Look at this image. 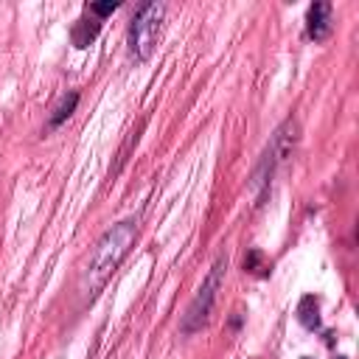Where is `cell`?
I'll return each mask as SVG.
<instances>
[{
    "label": "cell",
    "mask_w": 359,
    "mask_h": 359,
    "mask_svg": "<svg viewBox=\"0 0 359 359\" xmlns=\"http://www.w3.org/2000/svg\"><path fill=\"white\" fill-rule=\"evenodd\" d=\"M135 238H137L135 219H123V222L112 224L109 230H104V236L93 244L90 255L79 272V294L84 300H95V294L107 286V280L115 275V269L129 255Z\"/></svg>",
    "instance_id": "1"
},
{
    "label": "cell",
    "mask_w": 359,
    "mask_h": 359,
    "mask_svg": "<svg viewBox=\"0 0 359 359\" xmlns=\"http://www.w3.org/2000/svg\"><path fill=\"white\" fill-rule=\"evenodd\" d=\"M163 20H165V3H143L132 22H129V50L135 59L146 62L157 42H160V34H163Z\"/></svg>",
    "instance_id": "2"
},
{
    "label": "cell",
    "mask_w": 359,
    "mask_h": 359,
    "mask_svg": "<svg viewBox=\"0 0 359 359\" xmlns=\"http://www.w3.org/2000/svg\"><path fill=\"white\" fill-rule=\"evenodd\" d=\"M224 269H227V258H219V261L210 266L205 283L199 286L196 297L191 300V306H188V311H185V317H182V325H180L182 334H194V331H199L202 325H208L210 311H213V303H216V294H219V286H222V278H224Z\"/></svg>",
    "instance_id": "3"
},
{
    "label": "cell",
    "mask_w": 359,
    "mask_h": 359,
    "mask_svg": "<svg viewBox=\"0 0 359 359\" xmlns=\"http://www.w3.org/2000/svg\"><path fill=\"white\" fill-rule=\"evenodd\" d=\"M306 31H309V36H311L314 42L328 39V34H331V3L320 0V3H311V6H309Z\"/></svg>",
    "instance_id": "4"
},
{
    "label": "cell",
    "mask_w": 359,
    "mask_h": 359,
    "mask_svg": "<svg viewBox=\"0 0 359 359\" xmlns=\"http://www.w3.org/2000/svg\"><path fill=\"white\" fill-rule=\"evenodd\" d=\"M98 31H101V22H98V20L81 17V20L73 25V45H76V48H87V45L98 36Z\"/></svg>",
    "instance_id": "5"
},
{
    "label": "cell",
    "mask_w": 359,
    "mask_h": 359,
    "mask_svg": "<svg viewBox=\"0 0 359 359\" xmlns=\"http://www.w3.org/2000/svg\"><path fill=\"white\" fill-rule=\"evenodd\" d=\"M76 104H79V93H67V95H62L59 104H56V109H53V115L48 118V129H59V126L73 115Z\"/></svg>",
    "instance_id": "6"
},
{
    "label": "cell",
    "mask_w": 359,
    "mask_h": 359,
    "mask_svg": "<svg viewBox=\"0 0 359 359\" xmlns=\"http://www.w3.org/2000/svg\"><path fill=\"white\" fill-rule=\"evenodd\" d=\"M297 317H300V323H303L306 328H317V325H320V311H317V300H314L311 294L300 300V306H297Z\"/></svg>",
    "instance_id": "7"
},
{
    "label": "cell",
    "mask_w": 359,
    "mask_h": 359,
    "mask_svg": "<svg viewBox=\"0 0 359 359\" xmlns=\"http://www.w3.org/2000/svg\"><path fill=\"white\" fill-rule=\"evenodd\" d=\"M115 8H118L115 0H107V3H90V6H87V11L95 14V17H107V14H112Z\"/></svg>",
    "instance_id": "8"
},
{
    "label": "cell",
    "mask_w": 359,
    "mask_h": 359,
    "mask_svg": "<svg viewBox=\"0 0 359 359\" xmlns=\"http://www.w3.org/2000/svg\"><path fill=\"white\" fill-rule=\"evenodd\" d=\"M303 359H309V356H303Z\"/></svg>",
    "instance_id": "9"
},
{
    "label": "cell",
    "mask_w": 359,
    "mask_h": 359,
    "mask_svg": "<svg viewBox=\"0 0 359 359\" xmlns=\"http://www.w3.org/2000/svg\"><path fill=\"white\" fill-rule=\"evenodd\" d=\"M339 359H342V356H339Z\"/></svg>",
    "instance_id": "10"
}]
</instances>
